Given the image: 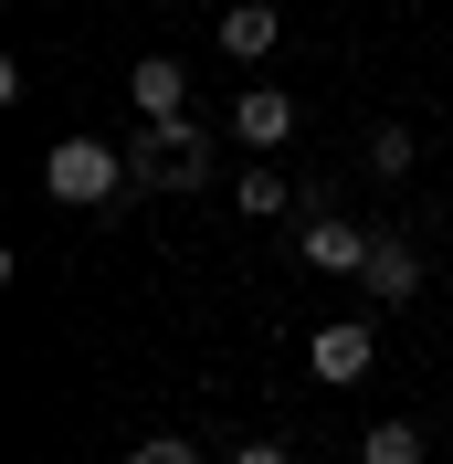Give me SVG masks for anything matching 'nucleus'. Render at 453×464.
Masks as SVG:
<instances>
[{
  "label": "nucleus",
  "mask_w": 453,
  "mask_h": 464,
  "mask_svg": "<svg viewBox=\"0 0 453 464\" xmlns=\"http://www.w3.org/2000/svg\"><path fill=\"white\" fill-rule=\"evenodd\" d=\"M127 179H138V159H116L106 138H63L53 159H43V190H53V201H74V211L127 201Z\"/></svg>",
  "instance_id": "1"
},
{
  "label": "nucleus",
  "mask_w": 453,
  "mask_h": 464,
  "mask_svg": "<svg viewBox=\"0 0 453 464\" xmlns=\"http://www.w3.org/2000/svg\"><path fill=\"white\" fill-rule=\"evenodd\" d=\"M138 190H211V127H190V116L138 127Z\"/></svg>",
  "instance_id": "2"
},
{
  "label": "nucleus",
  "mask_w": 453,
  "mask_h": 464,
  "mask_svg": "<svg viewBox=\"0 0 453 464\" xmlns=\"http://www.w3.org/2000/svg\"><path fill=\"white\" fill-rule=\"evenodd\" d=\"M306 359H316V380H327V391H348V380H369V359H380V338H369L359 317H327V327H316V348H306Z\"/></svg>",
  "instance_id": "3"
},
{
  "label": "nucleus",
  "mask_w": 453,
  "mask_h": 464,
  "mask_svg": "<svg viewBox=\"0 0 453 464\" xmlns=\"http://www.w3.org/2000/svg\"><path fill=\"white\" fill-rule=\"evenodd\" d=\"M369 243H380V232H369V222H338V211H316V222H306V264H316V275H359Z\"/></svg>",
  "instance_id": "4"
},
{
  "label": "nucleus",
  "mask_w": 453,
  "mask_h": 464,
  "mask_svg": "<svg viewBox=\"0 0 453 464\" xmlns=\"http://www.w3.org/2000/svg\"><path fill=\"white\" fill-rule=\"evenodd\" d=\"M232 138H243V148H284V138H295V95H275V85L232 95Z\"/></svg>",
  "instance_id": "5"
},
{
  "label": "nucleus",
  "mask_w": 453,
  "mask_h": 464,
  "mask_svg": "<svg viewBox=\"0 0 453 464\" xmlns=\"http://www.w3.org/2000/svg\"><path fill=\"white\" fill-rule=\"evenodd\" d=\"M359 285L380 295V306H411V295H422V254H411V243H369Z\"/></svg>",
  "instance_id": "6"
},
{
  "label": "nucleus",
  "mask_w": 453,
  "mask_h": 464,
  "mask_svg": "<svg viewBox=\"0 0 453 464\" xmlns=\"http://www.w3.org/2000/svg\"><path fill=\"white\" fill-rule=\"evenodd\" d=\"M275 43H284L275 0H232V11H222V53H232V63H264Z\"/></svg>",
  "instance_id": "7"
},
{
  "label": "nucleus",
  "mask_w": 453,
  "mask_h": 464,
  "mask_svg": "<svg viewBox=\"0 0 453 464\" xmlns=\"http://www.w3.org/2000/svg\"><path fill=\"white\" fill-rule=\"evenodd\" d=\"M127 95H138V116L159 127V116H179V95H190V74H179V53H138V74H127Z\"/></svg>",
  "instance_id": "8"
},
{
  "label": "nucleus",
  "mask_w": 453,
  "mask_h": 464,
  "mask_svg": "<svg viewBox=\"0 0 453 464\" xmlns=\"http://www.w3.org/2000/svg\"><path fill=\"white\" fill-rule=\"evenodd\" d=\"M284 201H295V190H284L275 169H243V179H232V211H254V222H275Z\"/></svg>",
  "instance_id": "9"
},
{
  "label": "nucleus",
  "mask_w": 453,
  "mask_h": 464,
  "mask_svg": "<svg viewBox=\"0 0 453 464\" xmlns=\"http://www.w3.org/2000/svg\"><path fill=\"white\" fill-rule=\"evenodd\" d=\"M359 464H422V433H411V422H369Z\"/></svg>",
  "instance_id": "10"
},
{
  "label": "nucleus",
  "mask_w": 453,
  "mask_h": 464,
  "mask_svg": "<svg viewBox=\"0 0 453 464\" xmlns=\"http://www.w3.org/2000/svg\"><path fill=\"white\" fill-rule=\"evenodd\" d=\"M369 169H390V179L411 169V127H380V138H369Z\"/></svg>",
  "instance_id": "11"
},
{
  "label": "nucleus",
  "mask_w": 453,
  "mask_h": 464,
  "mask_svg": "<svg viewBox=\"0 0 453 464\" xmlns=\"http://www.w3.org/2000/svg\"><path fill=\"white\" fill-rule=\"evenodd\" d=\"M127 464H200V454H190V443H169V433H159V443H138Z\"/></svg>",
  "instance_id": "12"
},
{
  "label": "nucleus",
  "mask_w": 453,
  "mask_h": 464,
  "mask_svg": "<svg viewBox=\"0 0 453 464\" xmlns=\"http://www.w3.org/2000/svg\"><path fill=\"white\" fill-rule=\"evenodd\" d=\"M232 464H295V454H284V443H243Z\"/></svg>",
  "instance_id": "13"
}]
</instances>
